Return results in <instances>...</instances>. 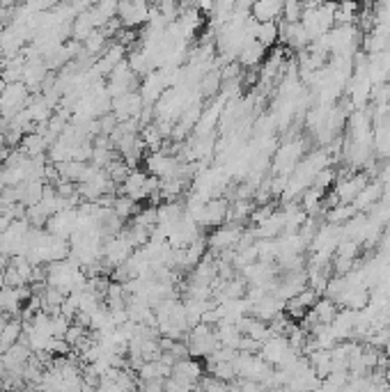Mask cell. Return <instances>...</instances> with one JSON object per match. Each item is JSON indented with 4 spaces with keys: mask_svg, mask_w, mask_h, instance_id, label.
<instances>
[{
    "mask_svg": "<svg viewBox=\"0 0 390 392\" xmlns=\"http://www.w3.org/2000/svg\"><path fill=\"white\" fill-rule=\"evenodd\" d=\"M28 101H30V87L23 80L5 83V89L0 94V117L12 120V117L19 115L28 106Z\"/></svg>",
    "mask_w": 390,
    "mask_h": 392,
    "instance_id": "obj_1",
    "label": "cell"
},
{
    "mask_svg": "<svg viewBox=\"0 0 390 392\" xmlns=\"http://www.w3.org/2000/svg\"><path fill=\"white\" fill-rule=\"evenodd\" d=\"M305 151V144L301 140H287V144H283L276 151V158H273V170L278 172L280 177H290L294 168L301 163Z\"/></svg>",
    "mask_w": 390,
    "mask_h": 392,
    "instance_id": "obj_2",
    "label": "cell"
},
{
    "mask_svg": "<svg viewBox=\"0 0 390 392\" xmlns=\"http://www.w3.org/2000/svg\"><path fill=\"white\" fill-rule=\"evenodd\" d=\"M243 237V230H241V223H230V225H218L214 227L211 237L207 239V246L211 250L216 252H225V250H232V248L239 246V241Z\"/></svg>",
    "mask_w": 390,
    "mask_h": 392,
    "instance_id": "obj_3",
    "label": "cell"
},
{
    "mask_svg": "<svg viewBox=\"0 0 390 392\" xmlns=\"http://www.w3.org/2000/svg\"><path fill=\"white\" fill-rule=\"evenodd\" d=\"M228 199L223 197H211L207 199V204L202 206V213L200 218H197V225L200 227H218L223 225L225 220H228Z\"/></svg>",
    "mask_w": 390,
    "mask_h": 392,
    "instance_id": "obj_4",
    "label": "cell"
},
{
    "mask_svg": "<svg viewBox=\"0 0 390 392\" xmlns=\"http://www.w3.org/2000/svg\"><path fill=\"white\" fill-rule=\"evenodd\" d=\"M266 53H269V48L259 44L257 39H248V41L243 44L241 51H239L237 62H239L241 67H246V69H248V67H250V69H252V67H259V65L264 62Z\"/></svg>",
    "mask_w": 390,
    "mask_h": 392,
    "instance_id": "obj_5",
    "label": "cell"
},
{
    "mask_svg": "<svg viewBox=\"0 0 390 392\" xmlns=\"http://www.w3.org/2000/svg\"><path fill=\"white\" fill-rule=\"evenodd\" d=\"M367 184V177L365 175H351V177H345L342 182L338 184V188H335V195H338V199L342 204H351L356 195L362 190V186Z\"/></svg>",
    "mask_w": 390,
    "mask_h": 392,
    "instance_id": "obj_6",
    "label": "cell"
},
{
    "mask_svg": "<svg viewBox=\"0 0 390 392\" xmlns=\"http://www.w3.org/2000/svg\"><path fill=\"white\" fill-rule=\"evenodd\" d=\"M250 17L264 23V21H278L283 17V0H255L250 7Z\"/></svg>",
    "mask_w": 390,
    "mask_h": 392,
    "instance_id": "obj_7",
    "label": "cell"
},
{
    "mask_svg": "<svg viewBox=\"0 0 390 392\" xmlns=\"http://www.w3.org/2000/svg\"><path fill=\"white\" fill-rule=\"evenodd\" d=\"M360 3L358 0H335V25L340 23H358Z\"/></svg>",
    "mask_w": 390,
    "mask_h": 392,
    "instance_id": "obj_8",
    "label": "cell"
},
{
    "mask_svg": "<svg viewBox=\"0 0 390 392\" xmlns=\"http://www.w3.org/2000/svg\"><path fill=\"white\" fill-rule=\"evenodd\" d=\"M259 44L266 46V48H273L280 41V25L278 21H264V23H255V32H252Z\"/></svg>",
    "mask_w": 390,
    "mask_h": 392,
    "instance_id": "obj_9",
    "label": "cell"
},
{
    "mask_svg": "<svg viewBox=\"0 0 390 392\" xmlns=\"http://www.w3.org/2000/svg\"><path fill=\"white\" fill-rule=\"evenodd\" d=\"M381 190H383L381 184H365V186H362V190L356 195V199L351 202L354 209H369V206H372L376 199L381 197Z\"/></svg>",
    "mask_w": 390,
    "mask_h": 392,
    "instance_id": "obj_10",
    "label": "cell"
},
{
    "mask_svg": "<svg viewBox=\"0 0 390 392\" xmlns=\"http://www.w3.org/2000/svg\"><path fill=\"white\" fill-rule=\"evenodd\" d=\"M303 0H283V19L294 23V21H301L303 17Z\"/></svg>",
    "mask_w": 390,
    "mask_h": 392,
    "instance_id": "obj_11",
    "label": "cell"
}]
</instances>
